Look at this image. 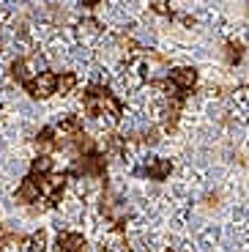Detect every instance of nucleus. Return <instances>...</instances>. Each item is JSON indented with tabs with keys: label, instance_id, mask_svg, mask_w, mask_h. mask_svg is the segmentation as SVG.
<instances>
[{
	"label": "nucleus",
	"instance_id": "obj_1",
	"mask_svg": "<svg viewBox=\"0 0 249 252\" xmlns=\"http://www.w3.org/2000/svg\"><path fill=\"white\" fill-rule=\"evenodd\" d=\"M82 110L88 118H99V115H112V121H121L124 104L110 88L104 85H88L82 94Z\"/></svg>",
	"mask_w": 249,
	"mask_h": 252
},
{
	"label": "nucleus",
	"instance_id": "obj_2",
	"mask_svg": "<svg viewBox=\"0 0 249 252\" xmlns=\"http://www.w3.org/2000/svg\"><path fill=\"white\" fill-rule=\"evenodd\" d=\"M66 176H85V178H104L107 176V157L104 154H88V157H77L74 167L66 170Z\"/></svg>",
	"mask_w": 249,
	"mask_h": 252
},
{
	"label": "nucleus",
	"instance_id": "obj_3",
	"mask_svg": "<svg viewBox=\"0 0 249 252\" xmlns=\"http://www.w3.org/2000/svg\"><path fill=\"white\" fill-rule=\"evenodd\" d=\"M25 94L31 99H50V96H55L58 94V74L55 71H38L25 85Z\"/></svg>",
	"mask_w": 249,
	"mask_h": 252
},
{
	"label": "nucleus",
	"instance_id": "obj_4",
	"mask_svg": "<svg viewBox=\"0 0 249 252\" xmlns=\"http://www.w3.org/2000/svg\"><path fill=\"white\" fill-rule=\"evenodd\" d=\"M66 173H50V176H41L38 178V187H41V192H44V200H47V208H55L58 203H61V197H63V189H66Z\"/></svg>",
	"mask_w": 249,
	"mask_h": 252
},
{
	"label": "nucleus",
	"instance_id": "obj_5",
	"mask_svg": "<svg viewBox=\"0 0 249 252\" xmlns=\"http://www.w3.org/2000/svg\"><path fill=\"white\" fill-rule=\"evenodd\" d=\"M44 197L41 187H38V178L33 176H25L22 178V184L17 187V192H14V200L22 203V206H31V203H38Z\"/></svg>",
	"mask_w": 249,
	"mask_h": 252
},
{
	"label": "nucleus",
	"instance_id": "obj_6",
	"mask_svg": "<svg viewBox=\"0 0 249 252\" xmlns=\"http://www.w3.org/2000/svg\"><path fill=\"white\" fill-rule=\"evenodd\" d=\"M167 80L173 82L181 94H189V91H194V85H197V69H194V66H175Z\"/></svg>",
	"mask_w": 249,
	"mask_h": 252
},
{
	"label": "nucleus",
	"instance_id": "obj_7",
	"mask_svg": "<svg viewBox=\"0 0 249 252\" xmlns=\"http://www.w3.org/2000/svg\"><path fill=\"white\" fill-rule=\"evenodd\" d=\"M36 145H38V151L47 154V157H52L58 148H63V145H61V134H58V129H52V126H44V129H38Z\"/></svg>",
	"mask_w": 249,
	"mask_h": 252
},
{
	"label": "nucleus",
	"instance_id": "obj_8",
	"mask_svg": "<svg viewBox=\"0 0 249 252\" xmlns=\"http://www.w3.org/2000/svg\"><path fill=\"white\" fill-rule=\"evenodd\" d=\"M61 145H69L77 157H88V154H96V140L91 137L88 132H77L74 137L61 140Z\"/></svg>",
	"mask_w": 249,
	"mask_h": 252
},
{
	"label": "nucleus",
	"instance_id": "obj_9",
	"mask_svg": "<svg viewBox=\"0 0 249 252\" xmlns=\"http://www.w3.org/2000/svg\"><path fill=\"white\" fill-rule=\"evenodd\" d=\"M58 252H85L88 250V241L82 233H61L58 236Z\"/></svg>",
	"mask_w": 249,
	"mask_h": 252
},
{
	"label": "nucleus",
	"instance_id": "obj_10",
	"mask_svg": "<svg viewBox=\"0 0 249 252\" xmlns=\"http://www.w3.org/2000/svg\"><path fill=\"white\" fill-rule=\"evenodd\" d=\"M170 173H173V162L170 159H151L148 167H145V176L151 181H167Z\"/></svg>",
	"mask_w": 249,
	"mask_h": 252
},
{
	"label": "nucleus",
	"instance_id": "obj_11",
	"mask_svg": "<svg viewBox=\"0 0 249 252\" xmlns=\"http://www.w3.org/2000/svg\"><path fill=\"white\" fill-rule=\"evenodd\" d=\"M8 77H11L17 85H22V88L31 82V66H28L25 58H17V61H11V66H8Z\"/></svg>",
	"mask_w": 249,
	"mask_h": 252
},
{
	"label": "nucleus",
	"instance_id": "obj_12",
	"mask_svg": "<svg viewBox=\"0 0 249 252\" xmlns=\"http://www.w3.org/2000/svg\"><path fill=\"white\" fill-rule=\"evenodd\" d=\"M50 173H52V157H47V154H38V157L31 162V173H28V176L41 178V176H50Z\"/></svg>",
	"mask_w": 249,
	"mask_h": 252
},
{
	"label": "nucleus",
	"instance_id": "obj_13",
	"mask_svg": "<svg viewBox=\"0 0 249 252\" xmlns=\"http://www.w3.org/2000/svg\"><path fill=\"white\" fill-rule=\"evenodd\" d=\"M244 55H247L244 44H238V41H224V63L227 66H238L244 61Z\"/></svg>",
	"mask_w": 249,
	"mask_h": 252
},
{
	"label": "nucleus",
	"instance_id": "obj_14",
	"mask_svg": "<svg viewBox=\"0 0 249 252\" xmlns=\"http://www.w3.org/2000/svg\"><path fill=\"white\" fill-rule=\"evenodd\" d=\"M25 236H19V233H14V230H8V233H0V250L3 252H17V250H22L25 247Z\"/></svg>",
	"mask_w": 249,
	"mask_h": 252
},
{
	"label": "nucleus",
	"instance_id": "obj_15",
	"mask_svg": "<svg viewBox=\"0 0 249 252\" xmlns=\"http://www.w3.org/2000/svg\"><path fill=\"white\" fill-rule=\"evenodd\" d=\"M77 132H82V124L77 115H69V118H63L61 126H58V134H66V137H74Z\"/></svg>",
	"mask_w": 249,
	"mask_h": 252
},
{
	"label": "nucleus",
	"instance_id": "obj_16",
	"mask_svg": "<svg viewBox=\"0 0 249 252\" xmlns=\"http://www.w3.org/2000/svg\"><path fill=\"white\" fill-rule=\"evenodd\" d=\"M77 88V74L74 71H63V74H58V94H71V91Z\"/></svg>",
	"mask_w": 249,
	"mask_h": 252
},
{
	"label": "nucleus",
	"instance_id": "obj_17",
	"mask_svg": "<svg viewBox=\"0 0 249 252\" xmlns=\"http://www.w3.org/2000/svg\"><path fill=\"white\" fill-rule=\"evenodd\" d=\"M126 151V140L118 137V134H110L107 137V145H104V157L110 154V157H121V154Z\"/></svg>",
	"mask_w": 249,
	"mask_h": 252
},
{
	"label": "nucleus",
	"instance_id": "obj_18",
	"mask_svg": "<svg viewBox=\"0 0 249 252\" xmlns=\"http://www.w3.org/2000/svg\"><path fill=\"white\" fill-rule=\"evenodd\" d=\"M25 247H28V252H47V230H36L25 241Z\"/></svg>",
	"mask_w": 249,
	"mask_h": 252
},
{
	"label": "nucleus",
	"instance_id": "obj_19",
	"mask_svg": "<svg viewBox=\"0 0 249 252\" xmlns=\"http://www.w3.org/2000/svg\"><path fill=\"white\" fill-rule=\"evenodd\" d=\"M118 47L121 50H126V52H131V55H137V52H143V47L134 41L131 36H118Z\"/></svg>",
	"mask_w": 249,
	"mask_h": 252
},
{
	"label": "nucleus",
	"instance_id": "obj_20",
	"mask_svg": "<svg viewBox=\"0 0 249 252\" xmlns=\"http://www.w3.org/2000/svg\"><path fill=\"white\" fill-rule=\"evenodd\" d=\"M101 28H99V22H96L93 17H88L85 22H80V36H96Z\"/></svg>",
	"mask_w": 249,
	"mask_h": 252
},
{
	"label": "nucleus",
	"instance_id": "obj_21",
	"mask_svg": "<svg viewBox=\"0 0 249 252\" xmlns=\"http://www.w3.org/2000/svg\"><path fill=\"white\" fill-rule=\"evenodd\" d=\"M151 8H154L156 14H162V17H167V19H173V17H175V14L170 11V6H167V3H162V0H154V3H151Z\"/></svg>",
	"mask_w": 249,
	"mask_h": 252
},
{
	"label": "nucleus",
	"instance_id": "obj_22",
	"mask_svg": "<svg viewBox=\"0 0 249 252\" xmlns=\"http://www.w3.org/2000/svg\"><path fill=\"white\" fill-rule=\"evenodd\" d=\"M126 247H129V252H148V247H143L140 239H126Z\"/></svg>",
	"mask_w": 249,
	"mask_h": 252
},
{
	"label": "nucleus",
	"instance_id": "obj_23",
	"mask_svg": "<svg viewBox=\"0 0 249 252\" xmlns=\"http://www.w3.org/2000/svg\"><path fill=\"white\" fill-rule=\"evenodd\" d=\"M80 6H82V8H85V11H93V8H96V6H104V3H101V0H82Z\"/></svg>",
	"mask_w": 249,
	"mask_h": 252
},
{
	"label": "nucleus",
	"instance_id": "obj_24",
	"mask_svg": "<svg viewBox=\"0 0 249 252\" xmlns=\"http://www.w3.org/2000/svg\"><path fill=\"white\" fill-rule=\"evenodd\" d=\"M206 206L208 208H217L219 206V195H206Z\"/></svg>",
	"mask_w": 249,
	"mask_h": 252
},
{
	"label": "nucleus",
	"instance_id": "obj_25",
	"mask_svg": "<svg viewBox=\"0 0 249 252\" xmlns=\"http://www.w3.org/2000/svg\"><path fill=\"white\" fill-rule=\"evenodd\" d=\"M164 252H175V250H173V247H167V250H164Z\"/></svg>",
	"mask_w": 249,
	"mask_h": 252
},
{
	"label": "nucleus",
	"instance_id": "obj_26",
	"mask_svg": "<svg viewBox=\"0 0 249 252\" xmlns=\"http://www.w3.org/2000/svg\"><path fill=\"white\" fill-rule=\"evenodd\" d=\"M247 126H249V121H247Z\"/></svg>",
	"mask_w": 249,
	"mask_h": 252
}]
</instances>
